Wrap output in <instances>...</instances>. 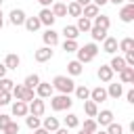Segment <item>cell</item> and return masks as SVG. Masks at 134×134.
Instances as JSON below:
<instances>
[{"label":"cell","instance_id":"6da1fadb","mask_svg":"<svg viewBox=\"0 0 134 134\" xmlns=\"http://www.w3.org/2000/svg\"><path fill=\"white\" fill-rule=\"evenodd\" d=\"M52 88L59 90L61 94H71V92L75 90V82H73L71 77H67V75H57V77L52 80Z\"/></svg>","mask_w":134,"mask_h":134},{"label":"cell","instance_id":"7a4b0ae2","mask_svg":"<svg viewBox=\"0 0 134 134\" xmlns=\"http://www.w3.org/2000/svg\"><path fill=\"white\" fill-rule=\"evenodd\" d=\"M71 105H73V100H71L69 94H57V96H50V107H52V111H67Z\"/></svg>","mask_w":134,"mask_h":134},{"label":"cell","instance_id":"3957f363","mask_svg":"<svg viewBox=\"0 0 134 134\" xmlns=\"http://www.w3.org/2000/svg\"><path fill=\"white\" fill-rule=\"evenodd\" d=\"M27 115H36V117H42L44 115V111H46V105H44V98H34L31 103H27Z\"/></svg>","mask_w":134,"mask_h":134},{"label":"cell","instance_id":"277c9868","mask_svg":"<svg viewBox=\"0 0 134 134\" xmlns=\"http://www.w3.org/2000/svg\"><path fill=\"white\" fill-rule=\"evenodd\" d=\"M52 92H54V88H52L50 82H40V84L36 86V96H38V98H50Z\"/></svg>","mask_w":134,"mask_h":134},{"label":"cell","instance_id":"5b68a950","mask_svg":"<svg viewBox=\"0 0 134 134\" xmlns=\"http://www.w3.org/2000/svg\"><path fill=\"white\" fill-rule=\"evenodd\" d=\"M25 19H27V17H25V10H23V8H13L10 15H8V21H10V25H15V27L23 25Z\"/></svg>","mask_w":134,"mask_h":134},{"label":"cell","instance_id":"8992f818","mask_svg":"<svg viewBox=\"0 0 134 134\" xmlns=\"http://www.w3.org/2000/svg\"><path fill=\"white\" fill-rule=\"evenodd\" d=\"M42 40H44V46L52 48V46H57V44H59V34H57L52 27H48V29L42 34Z\"/></svg>","mask_w":134,"mask_h":134},{"label":"cell","instance_id":"52a82bcc","mask_svg":"<svg viewBox=\"0 0 134 134\" xmlns=\"http://www.w3.org/2000/svg\"><path fill=\"white\" fill-rule=\"evenodd\" d=\"M38 19H40V23H42V25H46V27H52V23L57 21L50 8H42V10L38 13Z\"/></svg>","mask_w":134,"mask_h":134},{"label":"cell","instance_id":"ba28073f","mask_svg":"<svg viewBox=\"0 0 134 134\" xmlns=\"http://www.w3.org/2000/svg\"><path fill=\"white\" fill-rule=\"evenodd\" d=\"M10 111H13V117H25L29 113L27 111V103H23V100H15L10 105Z\"/></svg>","mask_w":134,"mask_h":134},{"label":"cell","instance_id":"9c48e42d","mask_svg":"<svg viewBox=\"0 0 134 134\" xmlns=\"http://www.w3.org/2000/svg\"><path fill=\"white\" fill-rule=\"evenodd\" d=\"M34 59H36L38 63H46V61H50V59H52V48H48V46L38 48L36 54H34Z\"/></svg>","mask_w":134,"mask_h":134},{"label":"cell","instance_id":"30bf717a","mask_svg":"<svg viewBox=\"0 0 134 134\" xmlns=\"http://www.w3.org/2000/svg\"><path fill=\"white\" fill-rule=\"evenodd\" d=\"M90 100L92 103H103V100H107V90L103 88V86H96V88H92L90 90Z\"/></svg>","mask_w":134,"mask_h":134},{"label":"cell","instance_id":"8fae6325","mask_svg":"<svg viewBox=\"0 0 134 134\" xmlns=\"http://www.w3.org/2000/svg\"><path fill=\"white\" fill-rule=\"evenodd\" d=\"M119 19H121L124 23H132V21H134V4H126V6H121V10H119Z\"/></svg>","mask_w":134,"mask_h":134},{"label":"cell","instance_id":"7c38bea8","mask_svg":"<svg viewBox=\"0 0 134 134\" xmlns=\"http://www.w3.org/2000/svg\"><path fill=\"white\" fill-rule=\"evenodd\" d=\"M103 52H107V54H113V52H117V38H111V36H107V38L103 40Z\"/></svg>","mask_w":134,"mask_h":134},{"label":"cell","instance_id":"4fadbf2b","mask_svg":"<svg viewBox=\"0 0 134 134\" xmlns=\"http://www.w3.org/2000/svg\"><path fill=\"white\" fill-rule=\"evenodd\" d=\"M119 84H134V67H124L119 71Z\"/></svg>","mask_w":134,"mask_h":134},{"label":"cell","instance_id":"5bb4252c","mask_svg":"<svg viewBox=\"0 0 134 134\" xmlns=\"http://www.w3.org/2000/svg\"><path fill=\"white\" fill-rule=\"evenodd\" d=\"M111 121H113V111L103 109L100 113H96V124H98V126H109Z\"/></svg>","mask_w":134,"mask_h":134},{"label":"cell","instance_id":"9a60e30c","mask_svg":"<svg viewBox=\"0 0 134 134\" xmlns=\"http://www.w3.org/2000/svg\"><path fill=\"white\" fill-rule=\"evenodd\" d=\"M98 15H100V8H98L96 4H92V2L82 8V17H86V19H90V21H92L94 17H98Z\"/></svg>","mask_w":134,"mask_h":134},{"label":"cell","instance_id":"2e32d148","mask_svg":"<svg viewBox=\"0 0 134 134\" xmlns=\"http://www.w3.org/2000/svg\"><path fill=\"white\" fill-rule=\"evenodd\" d=\"M96 75H98L100 82H111V80H113V71H111L109 65H100L98 71H96Z\"/></svg>","mask_w":134,"mask_h":134},{"label":"cell","instance_id":"e0dca14e","mask_svg":"<svg viewBox=\"0 0 134 134\" xmlns=\"http://www.w3.org/2000/svg\"><path fill=\"white\" fill-rule=\"evenodd\" d=\"M82 71H84V65H82L80 61H69V63H67V73H69L71 77L80 75Z\"/></svg>","mask_w":134,"mask_h":134},{"label":"cell","instance_id":"ac0fdd59","mask_svg":"<svg viewBox=\"0 0 134 134\" xmlns=\"http://www.w3.org/2000/svg\"><path fill=\"white\" fill-rule=\"evenodd\" d=\"M52 15H54V19L57 17H67V4L65 2H52Z\"/></svg>","mask_w":134,"mask_h":134},{"label":"cell","instance_id":"d6986e66","mask_svg":"<svg viewBox=\"0 0 134 134\" xmlns=\"http://www.w3.org/2000/svg\"><path fill=\"white\" fill-rule=\"evenodd\" d=\"M19 63H21V59H19V54H15V52L6 54V59H4V67H6V69H17Z\"/></svg>","mask_w":134,"mask_h":134},{"label":"cell","instance_id":"ffe728a7","mask_svg":"<svg viewBox=\"0 0 134 134\" xmlns=\"http://www.w3.org/2000/svg\"><path fill=\"white\" fill-rule=\"evenodd\" d=\"M42 128H44V130H48V132H54V130H59V128H61V124H59V119H57V117H44Z\"/></svg>","mask_w":134,"mask_h":134},{"label":"cell","instance_id":"44dd1931","mask_svg":"<svg viewBox=\"0 0 134 134\" xmlns=\"http://www.w3.org/2000/svg\"><path fill=\"white\" fill-rule=\"evenodd\" d=\"M92 25H96V27H100V29H109V27H111V19H109L107 15H98V17H94Z\"/></svg>","mask_w":134,"mask_h":134},{"label":"cell","instance_id":"7402d4cb","mask_svg":"<svg viewBox=\"0 0 134 134\" xmlns=\"http://www.w3.org/2000/svg\"><path fill=\"white\" fill-rule=\"evenodd\" d=\"M23 25H25V27H27V31H31V34H34V31H38V29L42 27V23H40V19H38V17H27Z\"/></svg>","mask_w":134,"mask_h":134},{"label":"cell","instance_id":"603a6c76","mask_svg":"<svg viewBox=\"0 0 134 134\" xmlns=\"http://www.w3.org/2000/svg\"><path fill=\"white\" fill-rule=\"evenodd\" d=\"M117 48H119L121 52H132V50H134V38H124V40H119V42H117Z\"/></svg>","mask_w":134,"mask_h":134},{"label":"cell","instance_id":"cb8c5ba5","mask_svg":"<svg viewBox=\"0 0 134 134\" xmlns=\"http://www.w3.org/2000/svg\"><path fill=\"white\" fill-rule=\"evenodd\" d=\"M40 82H42V80H40V75H38V73H29V75L25 77L23 86H25V88H29V90H36V86H38Z\"/></svg>","mask_w":134,"mask_h":134},{"label":"cell","instance_id":"d4e9b609","mask_svg":"<svg viewBox=\"0 0 134 134\" xmlns=\"http://www.w3.org/2000/svg\"><path fill=\"white\" fill-rule=\"evenodd\" d=\"M63 36H65V40H77L80 31H77L75 25H65L63 27Z\"/></svg>","mask_w":134,"mask_h":134},{"label":"cell","instance_id":"484cf974","mask_svg":"<svg viewBox=\"0 0 134 134\" xmlns=\"http://www.w3.org/2000/svg\"><path fill=\"white\" fill-rule=\"evenodd\" d=\"M90 36H92V40H94V42H103V40L107 38V29H100V27L92 25V29H90Z\"/></svg>","mask_w":134,"mask_h":134},{"label":"cell","instance_id":"4316f807","mask_svg":"<svg viewBox=\"0 0 134 134\" xmlns=\"http://www.w3.org/2000/svg\"><path fill=\"white\" fill-rule=\"evenodd\" d=\"M109 67H111V71H117V73H119V71H121L124 67H128V65H126L124 57H113L111 63H109Z\"/></svg>","mask_w":134,"mask_h":134},{"label":"cell","instance_id":"83f0119b","mask_svg":"<svg viewBox=\"0 0 134 134\" xmlns=\"http://www.w3.org/2000/svg\"><path fill=\"white\" fill-rule=\"evenodd\" d=\"M121 94H124L121 84H109V88H107V96H111V98H119Z\"/></svg>","mask_w":134,"mask_h":134},{"label":"cell","instance_id":"f1b7e54d","mask_svg":"<svg viewBox=\"0 0 134 134\" xmlns=\"http://www.w3.org/2000/svg\"><path fill=\"white\" fill-rule=\"evenodd\" d=\"M25 92H27V88H25L23 84H15L13 90H10V96H15L17 100H23V98H25Z\"/></svg>","mask_w":134,"mask_h":134},{"label":"cell","instance_id":"f546056e","mask_svg":"<svg viewBox=\"0 0 134 134\" xmlns=\"http://www.w3.org/2000/svg\"><path fill=\"white\" fill-rule=\"evenodd\" d=\"M84 111H86L88 117H96V113H98V105L92 103V100L88 98V100H84Z\"/></svg>","mask_w":134,"mask_h":134},{"label":"cell","instance_id":"4dcf8cb0","mask_svg":"<svg viewBox=\"0 0 134 134\" xmlns=\"http://www.w3.org/2000/svg\"><path fill=\"white\" fill-rule=\"evenodd\" d=\"M75 27H77V31H84V34H86V31L92 29V21L86 19V17H77V25H75Z\"/></svg>","mask_w":134,"mask_h":134},{"label":"cell","instance_id":"1f68e13d","mask_svg":"<svg viewBox=\"0 0 134 134\" xmlns=\"http://www.w3.org/2000/svg\"><path fill=\"white\" fill-rule=\"evenodd\" d=\"M67 15H69V17H82V6L71 0V2L67 4Z\"/></svg>","mask_w":134,"mask_h":134},{"label":"cell","instance_id":"d6a6232c","mask_svg":"<svg viewBox=\"0 0 134 134\" xmlns=\"http://www.w3.org/2000/svg\"><path fill=\"white\" fill-rule=\"evenodd\" d=\"M77 126H80V117H77L75 113H67V117H65V128L71 130V128H77Z\"/></svg>","mask_w":134,"mask_h":134},{"label":"cell","instance_id":"836d02e7","mask_svg":"<svg viewBox=\"0 0 134 134\" xmlns=\"http://www.w3.org/2000/svg\"><path fill=\"white\" fill-rule=\"evenodd\" d=\"M25 124H27V128H29V130H38V128L42 126L40 117H36V115H25Z\"/></svg>","mask_w":134,"mask_h":134},{"label":"cell","instance_id":"e575fe53","mask_svg":"<svg viewBox=\"0 0 134 134\" xmlns=\"http://www.w3.org/2000/svg\"><path fill=\"white\" fill-rule=\"evenodd\" d=\"M73 92H75V96H77L80 100H88V98H90V90H88L86 86H75Z\"/></svg>","mask_w":134,"mask_h":134},{"label":"cell","instance_id":"d590c367","mask_svg":"<svg viewBox=\"0 0 134 134\" xmlns=\"http://www.w3.org/2000/svg\"><path fill=\"white\" fill-rule=\"evenodd\" d=\"M15 86V82L10 77H0V92H10Z\"/></svg>","mask_w":134,"mask_h":134},{"label":"cell","instance_id":"8d00e7d4","mask_svg":"<svg viewBox=\"0 0 134 134\" xmlns=\"http://www.w3.org/2000/svg\"><path fill=\"white\" fill-rule=\"evenodd\" d=\"M82 130H86V132L94 134V132L98 130V124H96V119H92V117H90V119H86V121H84V128H82Z\"/></svg>","mask_w":134,"mask_h":134},{"label":"cell","instance_id":"74e56055","mask_svg":"<svg viewBox=\"0 0 134 134\" xmlns=\"http://www.w3.org/2000/svg\"><path fill=\"white\" fill-rule=\"evenodd\" d=\"M80 46H77V40H65L63 42V50L65 52H75Z\"/></svg>","mask_w":134,"mask_h":134},{"label":"cell","instance_id":"f35d334b","mask_svg":"<svg viewBox=\"0 0 134 134\" xmlns=\"http://www.w3.org/2000/svg\"><path fill=\"white\" fill-rule=\"evenodd\" d=\"M107 134H124V126H121V124L111 121V124L107 126Z\"/></svg>","mask_w":134,"mask_h":134},{"label":"cell","instance_id":"ab89813d","mask_svg":"<svg viewBox=\"0 0 134 134\" xmlns=\"http://www.w3.org/2000/svg\"><path fill=\"white\" fill-rule=\"evenodd\" d=\"M82 50H86V52L94 59V57H96V52H98V46H96V42H90V44H84V46H82Z\"/></svg>","mask_w":134,"mask_h":134},{"label":"cell","instance_id":"60d3db41","mask_svg":"<svg viewBox=\"0 0 134 134\" xmlns=\"http://www.w3.org/2000/svg\"><path fill=\"white\" fill-rule=\"evenodd\" d=\"M0 134H19V124H17V121H10Z\"/></svg>","mask_w":134,"mask_h":134},{"label":"cell","instance_id":"b9f144b4","mask_svg":"<svg viewBox=\"0 0 134 134\" xmlns=\"http://www.w3.org/2000/svg\"><path fill=\"white\" fill-rule=\"evenodd\" d=\"M10 121H13V117H10V115H6V113H0V132H2V130H4V128L10 124Z\"/></svg>","mask_w":134,"mask_h":134},{"label":"cell","instance_id":"7bdbcfd3","mask_svg":"<svg viewBox=\"0 0 134 134\" xmlns=\"http://www.w3.org/2000/svg\"><path fill=\"white\" fill-rule=\"evenodd\" d=\"M10 92H0V107H4V105H10Z\"/></svg>","mask_w":134,"mask_h":134},{"label":"cell","instance_id":"ee69618b","mask_svg":"<svg viewBox=\"0 0 134 134\" xmlns=\"http://www.w3.org/2000/svg\"><path fill=\"white\" fill-rule=\"evenodd\" d=\"M126 98H128L130 105H134V90H128V92H126Z\"/></svg>","mask_w":134,"mask_h":134},{"label":"cell","instance_id":"f6af8a7d","mask_svg":"<svg viewBox=\"0 0 134 134\" xmlns=\"http://www.w3.org/2000/svg\"><path fill=\"white\" fill-rule=\"evenodd\" d=\"M40 4H42V8H50V4L54 2V0H38Z\"/></svg>","mask_w":134,"mask_h":134},{"label":"cell","instance_id":"bcb514c9","mask_svg":"<svg viewBox=\"0 0 134 134\" xmlns=\"http://www.w3.org/2000/svg\"><path fill=\"white\" fill-rule=\"evenodd\" d=\"M73 2H77V4H80V6L84 8V6H88V4L92 2V0H73Z\"/></svg>","mask_w":134,"mask_h":134},{"label":"cell","instance_id":"7dc6e473","mask_svg":"<svg viewBox=\"0 0 134 134\" xmlns=\"http://www.w3.org/2000/svg\"><path fill=\"white\" fill-rule=\"evenodd\" d=\"M107 2H109V0H92V4H96L98 8H100V6H105Z\"/></svg>","mask_w":134,"mask_h":134},{"label":"cell","instance_id":"c3c4849f","mask_svg":"<svg viewBox=\"0 0 134 134\" xmlns=\"http://www.w3.org/2000/svg\"><path fill=\"white\" fill-rule=\"evenodd\" d=\"M6 67H4V63H0V77H6Z\"/></svg>","mask_w":134,"mask_h":134},{"label":"cell","instance_id":"681fc988","mask_svg":"<svg viewBox=\"0 0 134 134\" xmlns=\"http://www.w3.org/2000/svg\"><path fill=\"white\" fill-rule=\"evenodd\" d=\"M34 134H50V132H48V130H44V128H42V126H40V128H38V130H34Z\"/></svg>","mask_w":134,"mask_h":134},{"label":"cell","instance_id":"f907efd6","mask_svg":"<svg viewBox=\"0 0 134 134\" xmlns=\"http://www.w3.org/2000/svg\"><path fill=\"white\" fill-rule=\"evenodd\" d=\"M52 134H69V130H67V128H59V130H54Z\"/></svg>","mask_w":134,"mask_h":134},{"label":"cell","instance_id":"816d5d0a","mask_svg":"<svg viewBox=\"0 0 134 134\" xmlns=\"http://www.w3.org/2000/svg\"><path fill=\"white\" fill-rule=\"evenodd\" d=\"M109 2H111V4H115V6H117V4H124V2H126V0H109Z\"/></svg>","mask_w":134,"mask_h":134},{"label":"cell","instance_id":"f5cc1de1","mask_svg":"<svg viewBox=\"0 0 134 134\" xmlns=\"http://www.w3.org/2000/svg\"><path fill=\"white\" fill-rule=\"evenodd\" d=\"M94 134H107V130H96Z\"/></svg>","mask_w":134,"mask_h":134},{"label":"cell","instance_id":"db71d44e","mask_svg":"<svg viewBox=\"0 0 134 134\" xmlns=\"http://www.w3.org/2000/svg\"><path fill=\"white\" fill-rule=\"evenodd\" d=\"M77 134H90V132H86V130H80V132H77Z\"/></svg>","mask_w":134,"mask_h":134},{"label":"cell","instance_id":"11a10c76","mask_svg":"<svg viewBox=\"0 0 134 134\" xmlns=\"http://www.w3.org/2000/svg\"><path fill=\"white\" fill-rule=\"evenodd\" d=\"M2 27H4V19H0V29H2Z\"/></svg>","mask_w":134,"mask_h":134},{"label":"cell","instance_id":"9f6ffc18","mask_svg":"<svg viewBox=\"0 0 134 134\" xmlns=\"http://www.w3.org/2000/svg\"><path fill=\"white\" fill-rule=\"evenodd\" d=\"M0 19H2V8H0Z\"/></svg>","mask_w":134,"mask_h":134},{"label":"cell","instance_id":"6f0895ef","mask_svg":"<svg viewBox=\"0 0 134 134\" xmlns=\"http://www.w3.org/2000/svg\"><path fill=\"white\" fill-rule=\"evenodd\" d=\"M2 2H4V0H0V8H2Z\"/></svg>","mask_w":134,"mask_h":134}]
</instances>
